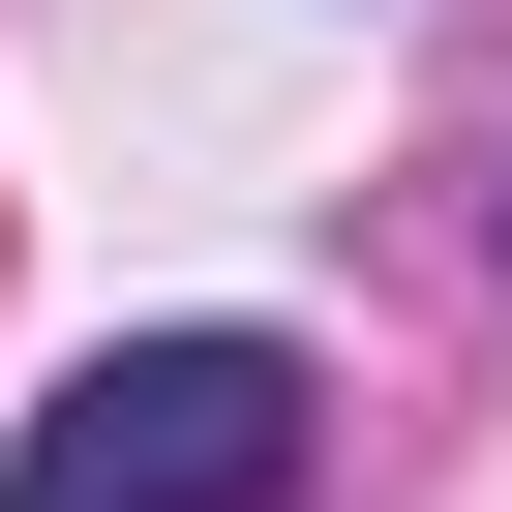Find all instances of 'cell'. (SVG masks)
<instances>
[{
    "mask_svg": "<svg viewBox=\"0 0 512 512\" xmlns=\"http://www.w3.org/2000/svg\"><path fill=\"white\" fill-rule=\"evenodd\" d=\"M272 482H302V362L272 332H121L0 452V512H272Z\"/></svg>",
    "mask_w": 512,
    "mask_h": 512,
    "instance_id": "1",
    "label": "cell"
}]
</instances>
